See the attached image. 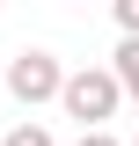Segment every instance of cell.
<instances>
[{
    "mask_svg": "<svg viewBox=\"0 0 139 146\" xmlns=\"http://www.w3.org/2000/svg\"><path fill=\"white\" fill-rule=\"evenodd\" d=\"M117 102H124V88H117V73H110V66H73L66 95H59V110H66L81 131H110Z\"/></svg>",
    "mask_w": 139,
    "mask_h": 146,
    "instance_id": "cell-1",
    "label": "cell"
},
{
    "mask_svg": "<svg viewBox=\"0 0 139 146\" xmlns=\"http://www.w3.org/2000/svg\"><path fill=\"white\" fill-rule=\"evenodd\" d=\"M66 80H73V73L59 66V51H44V44H22V51L7 58V95H15L22 110L59 102V95H66Z\"/></svg>",
    "mask_w": 139,
    "mask_h": 146,
    "instance_id": "cell-2",
    "label": "cell"
},
{
    "mask_svg": "<svg viewBox=\"0 0 139 146\" xmlns=\"http://www.w3.org/2000/svg\"><path fill=\"white\" fill-rule=\"evenodd\" d=\"M110 73H117V88H124V95L139 102V36H124V44H117V58H110Z\"/></svg>",
    "mask_w": 139,
    "mask_h": 146,
    "instance_id": "cell-3",
    "label": "cell"
},
{
    "mask_svg": "<svg viewBox=\"0 0 139 146\" xmlns=\"http://www.w3.org/2000/svg\"><path fill=\"white\" fill-rule=\"evenodd\" d=\"M0 146H59V139L37 124V117H22V124H7V139H0Z\"/></svg>",
    "mask_w": 139,
    "mask_h": 146,
    "instance_id": "cell-4",
    "label": "cell"
},
{
    "mask_svg": "<svg viewBox=\"0 0 139 146\" xmlns=\"http://www.w3.org/2000/svg\"><path fill=\"white\" fill-rule=\"evenodd\" d=\"M117 29H124V36H139V0H117Z\"/></svg>",
    "mask_w": 139,
    "mask_h": 146,
    "instance_id": "cell-5",
    "label": "cell"
},
{
    "mask_svg": "<svg viewBox=\"0 0 139 146\" xmlns=\"http://www.w3.org/2000/svg\"><path fill=\"white\" fill-rule=\"evenodd\" d=\"M73 146H124V139H110V131H81Z\"/></svg>",
    "mask_w": 139,
    "mask_h": 146,
    "instance_id": "cell-6",
    "label": "cell"
},
{
    "mask_svg": "<svg viewBox=\"0 0 139 146\" xmlns=\"http://www.w3.org/2000/svg\"><path fill=\"white\" fill-rule=\"evenodd\" d=\"M132 146H139V139H132Z\"/></svg>",
    "mask_w": 139,
    "mask_h": 146,
    "instance_id": "cell-7",
    "label": "cell"
}]
</instances>
